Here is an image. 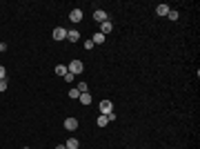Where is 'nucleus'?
Returning a JSON list of instances; mask_svg holds the SVG:
<instances>
[{
  "mask_svg": "<svg viewBox=\"0 0 200 149\" xmlns=\"http://www.w3.org/2000/svg\"><path fill=\"white\" fill-rule=\"evenodd\" d=\"M80 103H82V105H89V103H91V96H89V91L80 93Z\"/></svg>",
  "mask_w": 200,
  "mask_h": 149,
  "instance_id": "obj_12",
  "label": "nucleus"
},
{
  "mask_svg": "<svg viewBox=\"0 0 200 149\" xmlns=\"http://www.w3.org/2000/svg\"><path fill=\"white\" fill-rule=\"evenodd\" d=\"M65 80H67V82H73V80H76V76H73V73H69V71H67V73H65Z\"/></svg>",
  "mask_w": 200,
  "mask_h": 149,
  "instance_id": "obj_16",
  "label": "nucleus"
},
{
  "mask_svg": "<svg viewBox=\"0 0 200 149\" xmlns=\"http://www.w3.org/2000/svg\"><path fill=\"white\" fill-rule=\"evenodd\" d=\"M69 96H71V98H80V91H78V89H76V87H73V89H71V91H69Z\"/></svg>",
  "mask_w": 200,
  "mask_h": 149,
  "instance_id": "obj_17",
  "label": "nucleus"
},
{
  "mask_svg": "<svg viewBox=\"0 0 200 149\" xmlns=\"http://www.w3.org/2000/svg\"><path fill=\"white\" fill-rule=\"evenodd\" d=\"M82 69H85V67H82V62H80V60H71V62H69V67H67V71H69V73H73V76L82 73Z\"/></svg>",
  "mask_w": 200,
  "mask_h": 149,
  "instance_id": "obj_1",
  "label": "nucleus"
},
{
  "mask_svg": "<svg viewBox=\"0 0 200 149\" xmlns=\"http://www.w3.org/2000/svg\"><path fill=\"white\" fill-rule=\"evenodd\" d=\"M105 38H107V36H103V34L98 31V34H96V36L91 38V42H93V45H100V42H105Z\"/></svg>",
  "mask_w": 200,
  "mask_h": 149,
  "instance_id": "obj_11",
  "label": "nucleus"
},
{
  "mask_svg": "<svg viewBox=\"0 0 200 149\" xmlns=\"http://www.w3.org/2000/svg\"><path fill=\"white\" fill-rule=\"evenodd\" d=\"M69 18H71V22H80L82 20V9H71Z\"/></svg>",
  "mask_w": 200,
  "mask_h": 149,
  "instance_id": "obj_4",
  "label": "nucleus"
},
{
  "mask_svg": "<svg viewBox=\"0 0 200 149\" xmlns=\"http://www.w3.org/2000/svg\"><path fill=\"white\" fill-rule=\"evenodd\" d=\"M67 38H69L71 42H76V40H80V31H76V29H71V31H67Z\"/></svg>",
  "mask_w": 200,
  "mask_h": 149,
  "instance_id": "obj_8",
  "label": "nucleus"
},
{
  "mask_svg": "<svg viewBox=\"0 0 200 149\" xmlns=\"http://www.w3.org/2000/svg\"><path fill=\"white\" fill-rule=\"evenodd\" d=\"M5 76H7V71H5V67H0V80H5Z\"/></svg>",
  "mask_w": 200,
  "mask_h": 149,
  "instance_id": "obj_19",
  "label": "nucleus"
},
{
  "mask_svg": "<svg viewBox=\"0 0 200 149\" xmlns=\"http://www.w3.org/2000/svg\"><path fill=\"white\" fill-rule=\"evenodd\" d=\"M156 13H158V16H167V13H169V5H158V7H156Z\"/></svg>",
  "mask_w": 200,
  "mask_h": 149,
  "instance_id": "obj_10",
  "label": "nucleus"
},
{
  "mask_svg": "<svg viewBox=\"0 0 200 149\" xmlns=\"http://www.w3.org/2000/svg\"><path fill=\"white\" fill-rule=\"evenodd\" d=\"M111 111H113L111 100H103V103H100V114H111Z\"/></svg>",
  "mask_w": 200,
  "mask_h": 149,
  "instance_id": "obj_2",
  "label": "nucleus"
},
{
  "mask_svg": "<svg viewBox=\"0 0 200 149\" xmlns=\"http://www.w3.org/2000/svg\"><path fill=\"white\" fill-rule=\"evenodd\" d=\"M76 89H78L80 93H85V91H89V89H87V82H78V85H76Z\"/></svg>",
  "mask_w": 200,
  "mask_h": 149,
  "instance_id": "obj_15",
  "label": "nucleus"
},
{
  "mask_svg": "<svg viewBox=\"0 0 200 149\" xmlns=\"http://www.w3.org/2000/svg\"><path fill=\"white\" fill-rule=\"evenodd\" d=\"M93 20H98V22H105V20H107V13H105L103 9H96V11H93Z\"/></svg>",
  "mask_w": 200,
  "mask_h": 149,
  "instance_id": "obj_7",
  "label": "nucleus"
},
{
  "mask_svg": "<svg viewBox=\"0 0 200 149\" xmlns=\"http://www.w3.org/2000/svg\"><path fill=\"white\" fill-rule=\"evenodd\" d=\"M85 49H87V51H89V49H93V42H91V40H87V42H85Z\"/></svg>",
  "mask_w": 200,
  "mask_h": 149,
  "instance_id": "obj_20",
  "label": "nucleus"
},
{
  "mask_svg": "<svg viewBox=\"0 0 200 149\" xmlns=\"http://www.w3.org/2000/svg\"><path fill=\"white\" fill-rule=\"evenodd\" d=\"M7 89V80H0V91H5Z\"/></svg>",
  "mask_w": 200,
  "mask_h": 149,
  "instance_id": "obj_21",
  "label": "nucleus"
},
{
  "mask_svg": "<svg viewBox=\"0 0 200 149\" xmlns=\"http://www.w3.org/2000/svg\"><path fill=\"white\" fill-rule=\"evenodd\" d=\"M65 147H67V149H78V147H80V142H78L76 138H69V140L65 142Z\"/></svg>",
  "mask_w": 200,
  "mask_h": 149,
  "instance_id": "obj_9",
  "label": "nucleus"
},
{
  "mask_svg": "<svg viewBox=\"0 0 200 149\" xmlns=\"http://www.w3.org/2000/svg\"><path fill=\"white\" fill-rule=\"evenodd\" d=\"M111 29H113V24H111L109 20H105V22H100V34H103V36L111 34Z\"/></svg>",
  "mask_w": 200,
  "mask_h": 149,
  "instance_id": "obj_3",
  "label": "nucleus"
},
{
  "mask_svg": "<svg viewBox=\"0 0 200 149\" xmlns=\"http://www.w3.org/2000/svg\"><path fill=\"white\" fill-rule=\"evenodd\" d=\"M56 149H67V147H65V145H58V147H56Z\"/></svg>",
  "mask_w": 200,
  "mask_h": 149,
  "instance_id": "obj_23",
  "label": "nucleus"
},
{
  "mask_svg": "<svg viewBox=\"0 0 200 149\" xmlns=\"http://www.w3.org/2000/svg\"><path fill=\"white\" fill-rule=\"evenodd\" d=\"M5 49H7V45H5V42H0V51H5Z\"/></svg>",
  "mask_w": 200,
  "mask_h": 149,
  "instance_id": "obj_22",
  "label": "nucleus"
},
{
  "mask_svg": "<svg viewBox=\"0 0 200 149\" xmlns=\"http://www.w3.org/2000/svg\"><path fill=\"white\" fill-rule=\"evenodd\" d=\"M107 122H109V120H107L105 114H103V116H98V127H107Z\"/></svg>",
  "mask_w": 200,
  "mask_h": 149,
  "instance_id": "obj_13",
  "label": "nucleus"
},
{
  "mask_svg": "<svg viewBox=\"0 0 200 149\" xmlns=\"http://www.w3.org/2000/svg\"><path fill=\"white\" fill-rule=\"evenodd\" d=\"M65 129H69V131L78 129V120H76V118H67V120H65Z\"/></svg>",
  "mask_w": 200,
  "mask_h": 149,
  "instance_id": "obj_5",
  "label": "nucleus"
},
{
  "mask_svg": "<svg viewBox=\"0 0 200 149\" xmlns=\"http://www.w3.org/2000/svg\"><path fill=\"white\" fill-rule=\"evenodd\" d=\"M65 38H67V31L62 27H56L54 29V40H65Z\"/></svg>",
  "mask_w": 200,
  "mask_h": 149,
  "instance_id": "obj_6",
  "label": "nucleus"
},
{
  "mask_svg": "<svg viewBox=\"0 0 200 149\" xmlns=\"http://www.w3.org/2000/svg\"><path fill=\"white\" fill-rule=\"evenodd\" d=\"M171 20H178V11H173V9H169V13H167Z\"/></svg>",
  "mask_w": 200,
  "mask_h": 149,
  "instance_id": "obj_18",
  "label": "nucleus"
},
{
  "mask_svg": "<svg viewBox=\"0 0 200 149\" xmlns=\"http://www.w3.org/2000/svg\"><path fill=\"white\" fill-rule=\"evenodd\" d=\"M56 73H58V76H65V73H67V67H65V65H58V67H56Z\"/></svg>",
  "mask_w": 200,
  "mask_h": 149,
  "instance_id": "obj_14",
  "label": "nucleus"
}]
</instances>
